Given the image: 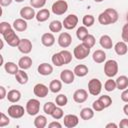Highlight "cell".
Here are the masks:
<instances>
[{
    "instance_id": "obj_1",
    "label": "cell",
    "mask_w": 128,
    "mask_h": 128,
    "mask_svg": "<svg viewBox=\"0 0 128 128\" xmlns=\"http://www.w3.org/2000/svg\"><path fill=\"white\" fill-rule=\"evenodd\" d=\"M4 40L7 42V44L11 47H18L19 42H20V38L18 37V35L15 33L14 28H11L9 30H7L5 33L2 34Z\"/></svg>"
},
{
    "instance_id": "obj_2",
    "label": "cell",
    "mask_w": 128,
    "mask_h": 128,
    "mask_svg": "<svg viewBox=\"0 0 128 128\" xmlns=\"http://www.w3.org/2000/svg\"><path fill=\"white\" fill-rule=\"evenodd\" d=\"M90 51H91V48L82 42L81 44H78L74 48L73 55L77 60H83L90 54Z\"/></svg>"
},
{
    "instance_id": "obj_3",
    "label": "cell",
    "mask_w": 128,
    "mask_h": 128,
    "mask_svg": "<svg viewBox=\"0 0 128 128\" xmlns=\"http://www.w3.org/2000/svg\"><path fill=\"white\" fill-rule=\"evenodd\" d=\"M104 73L107 77L112 78L118 73V63L114 59L107 60L104 64Z\"/></svg>"
},
{
    "instance_id": "obj_4",
    "label": "cell",
    "mask_w": 128,
    "mask_h": 128,
    "mask_svg": "<svg viewBox=\"0 0 128 128\" xmlns=\"http://www.w3.org/2000/svg\"><path fill=\"white\" fill-rule=\"evenodd\" d=\"M51 10L55 15H63L68 10V3L65 0H57L52 4Z\"/></svg>"
},
{
    "instance_id": "obj_5",
    "label": "cell",
    "mask_w": 128,
    "mask_h": 128,
    "mask_svg": "<svg viewBox=\"0 0 128 128\" xmlns=\"http://www.w3.org/2000/svg\"><path fill=\"white\" fill-rule=\"evenodd\" d=\"M101 90H102V83L99 79L93 78L88 82V91L91 95L97 96L101 93Z\"/></svg>"
},
{
    "instance_id": "obj_6",
    "label": "cell",
    "mask_w": 128,
    "mask_h": 128,
    "mask_svg": "<svg viewBox=\"0 0 128 128\" xmlns=\"http://www.w3.org/2000/svg\"><path fill=\"white\" fill-rule=\"evenodd\" d=\"M8 115L11 117V118H14V119H18V118H21L24 113L26 112V109L24 110V107L21 106V105H17V104H13L11 106L8 107Z\"/></svg>"
},
{
    "instance_id": "obj_7",
    "label": "cell",
    "mask_w": 128,
    "mask_h": 128,
    "mask_svg": "<svg viewBox=\"0 0 128 128\" xmlns=\"http://www.w3.org/2000/svg\"><path fill=\"white\" fill-rule=\"evenodd\" d=\"M40 110V102L37 99H30L26 103V112L30 116H34L38 114Z\"/></svg>"
},
{
    "instance_id": "obj_8",
    "label": "cell",
    "mask_w": 128,
    "mask_h": 128,
    "mask_svg": "<svg viewBox=\"0 0 128 128\" xmlns=\"http://www.w3.org/2000/svg\"><path fill=\"white\" fill-rule=\"evenodd\" d=\"M62 23H63V27L65 29H67V30L74 29L76 27V25L78 24V17L75 14H70L63 20Z\"/></svg>"
},
{
    "instance_id": "obj_9",
    "label": "cell",
    "mask_w": 128,
    "mask_h": 128,
    "mask_svg": "<svg viewBox=\"0 0 128 128\" xmlns=\"http://www.w3.org/2000/svg\"><path fill=\"white\" fill-rule=\"evenodd\" d=\"M63 123H64V126L65 127H67V128H73V127H76L78 125L79 118L75 114H67L63 118Z\"/></svg>"
},
{
    "instance_id": "obj_10",
    "label": "cell",
    "mask_w": 128,
    "mask_h": 128,
    "mask_svg": "<svg viewBox=\"0 0 128 128\" xmlns=\"http://www.w3.org/2000/svg\"><path fill=\"white\" fill-rule=\"evenodd\" d=\"M72 43V37L68 32H62L60 33L58 37V44L62 48H67Z\"/></svg>"
},
{
    "instance_id": "obj_11",
    "label": "cell",
    "mask_w": 128,
    "mask_h": 128,
    "mask_svg": "<svg viewBox=\"0 0 128 128\" xmlns=\"http://www.w3.org/2000/svg\"><path fill=\"white\" fill-rule=\"evenodd\" d=\"M48 91H49V88L43 83H38L33 88V92H34L35 96H37L39 98L46 97L48 95Z\"/></svg>"
},
{
    "instance_id": "obj_12",
    "label": "cell",
    "mask_w": 128,
    "mask_h": 128,
    "mask_svg": "<svg viewBox=\"0 0 128 128\" xmlns=\"http://www.w3.org/2000/svg\"><path fill=\"white\" fill-rule=\"evenodd\" d=\"M18 50L23 53V54H28L32 51V42L27 39V38H23L20 40L19 45H18Z\"/></svg>"
},
{
    "instance_id": "obj_13",
    "label": "cell",
    "mask_w": 128,
    "mask_h": 128,
    "mask_svg": "<svg viewBox=\"0 0 128 128\" xmlns=\"http://www.w3.org/2000/svg\"><path fill=\"white\" fill-rule=\"evenodd\" d=\"M74 78H75V74H74V71H72V70L64 69L60 73V79L65 84H71V83H73Z\"/></svg>"
},
{
    "instance_id": "obj_14",
    "label": "cell",
    "mask_w": 128,
    "mask_h": 128,
    "mask_svg": "<svg viewBox=\"0 0 128 128\" xmlns=\"http://www.w3.org/2000/svg\"><path fill=\"white\" fill-rule=\"evenodd\" d=\"M20 16L25 20H32L33 18L36 17V13L33 7L25 6L20 10Z\"/></svg>"
},
{
    "instance_id": "obj_15",
    "label": "cell",
    "mask_w": 128,
    "mask_h": 128,
    "mask_svg": "<svg viewBox=\"0 0 128 128\" xmlns=\"http://www.w3.org/2000/svg\"><path fill=\"white\" fill-rule=\"evenodd\" d=\"M88 98V92L85 89H78L73 94V100L76 103H83Z\"/></svg>"
},
{
    "instance_id": "obj_16",
    "label": "cell",
    "mask_w": 128,
    "mask_h": 128,
    "mask_svg": "<svg viewBox=\"0 0 128 128\" xmlns=\"http://www.w3.org/2000/svg\"><path fill=\"white\" fill-rule=\"evenodd\" d=\"M27 27H28V24H27L26 20L23 18L15 19L13 22V28H14V30H16L18 32H24L27 29Z\"/></svg>"
},
{
    "instance_id": "obj_17",
    "label": "cell",
    "mask_w": 128,
    "mask_h": 128,
    "mask_svg": "<svg viewBox=\"0 0 128 128\" xmlns=\"http://www.w3.org/2000/svg\"><path fill=\"white\" fill-rule=\"evenodd\" d=\"M41 43L46 47H51L55 43V37L52 33L47 32L41 36Z\"/></svg>"
},
{
    "instance_id": "obj_18",
    "label": "cell",
    "mask_w": 128,
    "mask_h": 128,
    "mask_svg": "<svg viewBox=\"0 0 128 128\" xmlns=\"http://www.w3.org/2000/svg\"><path fill=\"white\" fill-rule=\"evenodd\" d=\"M38 70V73L40 75H43V76H48L50 75L52 72H53V67L51 64H48V63H42L38 66L37 68Z\"/></svg>"
},
{
    "instance_id": "obj_19",
    "label": "cell",
    "mask_w": 128,
    "mask_h": 128,
    "mask_svg": "<svg viewBox=\"0 0 128 128\" xmlns=\"http://www.w3.org/2000/svg\"><path fill=\"white\" fill-rule=\"evenodd\" d=\"M114 50H115L116 54H118L119 56H122V55H125L127 53L128 47L124 41H119L114 45Z\"/></svg>"
},
{
    "instance_id": "obj_20",
    "label": "cell",
    "mask_w": 128,
    "mask_h": 128,
    "mask_svg": "<svg viewBox=\"0 0 128 128\" xmlns=\"http://www.w3.org/2000/svg\"><path fill=\"white\" fill-rule=\"evenodd\" d=\"M50 17V11L46 8H43V9H40L37 13H36V20L38 22H45L46 20H48Z\"/></svg>"
},
{
    "instance_id": "obj_21",
    "label": "cell",
    "mask_w": 128,
    "mask_h": 128,
    "mask_svg": "<svg viewBox=\"0 0 128 128\" xmlns=\"http://www.w3.org/2000/svg\"><path fill=\"white\" fill-rule=\"evenodd\" d=\"M99 43H100L101 47L104 49H111L113 47L112 39L109 35H102L99 39Z\"/></svg>"
},
{
    "instance_id": "obj_22",
    "label": "cell",
    "mask_w": 128,
    "mask_h": 128,
    "mask_svg": "<svg viewBox=\"0 0 128 128\" xmlns=\"http://www.w3.org/2000/svg\"><path fill=\"white\" fill-rule=\"evenodd\" d=\"M32 65V59L29 57V56H23L19 59L18 61V66L20 69H23V70H27L31 67Z\"/></svg>"
},
{
    "instance_id": "obj_23",
    "label": "cell",
    "mask_w": 128,
    "mask_h": 128,
    "mask_svg": "<svg viewBox=\"0 0 128 128\" xmlns=\"http://www.w3.org/2000/svg\"><path fill=\"white\" fill-rule=\"evenodd\" d=\"M7 99L11 103H16L21 99V93L19 90L12 89L7 93Z\"/></svg>"
},
{
    "instance_id": "obj_24",
    "label": "cell",
    "mask_w": 128,
    "mask_h": 128,
    "mask_svg": "<svg viewBox=\"0 0 128 128\" xmlns=\"http://www.w3.org/2000/svg\"><path fill=\"white\" fill-rule=\"evenodd\" d=\"M92 58H93V61L96 63H103L106 60V53L103 50L98 49L93 52Z\"/></svg>"
},
{
    "instance_id": "obj_25",
    "label": "cell",
    "mask_w": 128,
    "mask_h": 128,
    "mask_svg": "<svg viewBox=\"0 0 128 128\" xmlns=\"http://www.w3.org/2000/svg\"><path fill=\"white\" fill-rule=\"evenodd\" d=\"M73 71H74V74L76 76H78V77H84L89 72L88 67L86 65H84V64H79V65L75 66V68H74Z\"/></svg>"
},
{
    "instance_id": "obj_26",
    "label": "cell",
    "mask_w": 128,
    "mask_h": 128,
    "mask_svg": "<svg viewBox=\"0 0 128 128\" xmlns=\"http://www.w3.org/2000/svg\"><path fill=\"white\" fill-rule=\"evenodd\" d=\"M15 79L19 84L24 85V84H26L28 82V75L23 69H21L15 74Z\"/></svg>"
},
{
    "instance_id": "obj_27",
    "label": "cell",
    "mask_w": 128,
    "mask_h": 128,
    "mask_svg": "<svg viewBox=\"0 0 128 128\" xmlns=\"http://www.w3.org/2000/svg\"><path fill=\"white\" fill-rule=\"evenodd\" d=\"M115 81H116L117 89H119V90H124L128 87V77L125 75L119 76Z\"/></svg>"
},
{
    "instance_id": "obj_28",
    "label": "cell",
    "mask_w": 128,
    "mask_h": 128,
    "mask_svg": "<svg viewBox=\"0 0 128 128\" xmlns=\"http://www.w3.org/2000/svg\"><path fill=\"white\" fill-rule=\"evenodd\" d=\"M19 66L17 64H15L14 62H6L4 64V69L8 74L11 75H15L18 71H19Z\"/></svg>"
},
{
    "instance_id": "obj_29",
    "label": "cell",
    "mask_w": 128,
    "mask_h": 128,
    "mask_svg": "<svg viewBox=\"0 0 128 128\" xmlns=\"http://www.w3.org/2000/svg\"><path fill=\"white\" fill-rule=\"evenodd\" d=\"M80 117L83 120H90L94 117V110L93 108H89V107H85L80 111Z\"/></svg>"
},
{
    "instance_id": "obj_30",
    "label": "cell",
    "mask_w": 128,
    "mask_h": 128,
    "mask_svg": "<svg viewBox=\"0 0 128 128\" xmlns=\"http://www.w3.org/2000/svg\"><path fill=\"white\" fill-rule=\"evenodd\" d=\"M62 89V82L60 80L54 79L50 82L49 84V90L53 93H58L60 90Z\"/></svg>"
},
{
    "instance_id": "obj_31",
    "label": "cell",
    "mask_w": 128,
    "mask_h": 128,
    "mask_svg": "<svg viewBox=\"0 0 128 128\" xmlns=\"http://www.w3.org/2000/svg\"><path fill=\"white\" fill-rule=\"evenodd\" d=\"M47 125V118L44 115H38L34 119V126L36 128H44Z\"/></svg>"
},
{
    "instance_id": "obj_32",
    "label": "cell",
    "mask_w": 128,
    "mask_h": 128,
    "mask_svg": "<svg viewBox=\"0 0 128 128\" xmlns=\"http://www.w3.org/2000/svg\"><path fill=\"white\" fill-rule=\"evenodd\" d=\"M63 28V23H61L59 20H53L50 24H49V29L51 32L53 33H58L62 30Z\"/></svg>"
},
{
    "instance_id": "obj_33",
    "label": "cell",
    "mask_w": 128,
    "mask_h": 128,
    "mask_svg": "<svg viewBox=\"0 0 128 128\" xmlns=\"http://www.w3.org/2000/svg\"><path fill=\"white\" fill-rule=\"evenodd\" d=\"M104 11L108 14V16H109V18H110V20H111V24L117 22L119 15H118V12H117L115 9H113V8H107V9L104 10Z\"/></svg>"
},
{
    "instance_id": "obj_34",
    "label": "cell",
    "mask_w": 128,
    "mask_h": 128,
    "mask_svg": "<svg viewBox=\"0 0 128 128\" xmlns=\"http://www.w3.org/2000/svg\"><path fill=\"white\" fill-rule=\"evenodd\" d=\"M59 53L61 55V58H62V61H63V64L64 65L65 64H69L72 61V54L68 50H62Z\"/></svg>"
},
{
    "instance_id": "obj_35",
    "label": "cell",
    "mask_w": 128,
    "mask_h": 128,
    "mask_svg": "<svg viewBox=\"0 0 128 128\" xmlns=\"http://www.w3.org/2000/svg\"><path fill=\"white\" fill-rule=\"evenodd\" d=\"M88 29L86 26H80L76 31V36L79 40H83L86 36H88Z\"/></svg>"
},
{
    "instance_id": "obj_36",
    "label": "cell",
    "mask_w": 128,
    "mask_h": 128,
    "mask_svg": "<svg viewBox=\"0 0 128 128\" xmlns=\"http://www.w3.org/2000/svg\"><path fill=\"white\" fill-rule=\"evenodd\" d=\"M98 21H99V23L102 24V25H109V24H111V20H110L108 14H107L105 11H103L102 13L99 14V16H98Z\"/></svg>"
},
{
    "instance_id": "obj_37",
    "label": "cell",
    "mask_w": 128,
    "mask_h": 128,
    "mask_svg": "<svg viewBox=\"0 0 128 128\" xmlns=\"http://www.w3.org/2000/svg\"><path fill=\"white\" fill-rule=\"evenodd\" d=\"M116 88H117L116 81H115V80H112L111 78L108 79V80L105 82V84H104V89H105L107 92H112V91H114Z\"/></svg>"
},
{
    "instance_id": "obj_38",
    "label": "cell",
    "mask_w": 128,
    "mask_h": 128,
    "mask_svg": "<svg viewBox=\"0 0 128 128\" xmlns=\"http://www.w3.org/2000/svg\"><path fill=\"white\" fill-rule=\"evenodd\" d=\"M67 102H68V98H67V96H66L65 94H59V95L56 96V98H55V103H56V105H58V106H60V107L65 106V105L67 104Z\"/></svg>"
},
{
    "instance_id": "obj_39",
    "label": "cell",
    "mask_w": 128,
    "mask_h": 128,
    "mask_svg": "<svg viewBox=\"0 0 128 128\" xmlns=\"http://www.w3.org/2000/svg\"><path fill=\"white\" fill-rule=\"evenodd\" d=\"M56 107H57V106H56V104H55V103H53V102L49 101V102H46V103L44 104V106H43V111L45 112V114L51 115V114L53 113V111H54V109H55Z\"/></svg>"
},
{
    "instance_id": "obj_40",
    "label": "cell",
    "mask_w": 128,
    "mask_h": 128,
    "mask_svg": "<svg viewBox=\"0 0 128 128\" xmlns=\"http://www.w3.org/2000/svg\"><path fill=\"white\" fill-rule=\"evenodd\" d=\"M94 22H95V18H94V16L91 15V14L85 15V16L83 17V19H82V23H83V25L86 26V27H91V26L94 24Z\"/></svg>"
},
{
    "instance_id": "obj_41",
    "label": "cell",
    "mask_w": 128,
    "mask_h": 128,
    "mask_svg": "<svg viewBox=\"0 0 128 128\" xmlns=\"http://www.w3.org/2000/svg\"><path fill=\"white\" fill-rule=\"evenodd\" d=\"M82 42H83L84 44H86L88 47L92 48V47L95 45V43H96V39H95V37H94L93 35L88 34V36H86V37L82 40Z\"/></svg>"
},
{
    "instance_id": "obj_42",
    "label": "cell",
    "mask_w": 128,
    "mask_h": 128,
    "mask_svg": "<svg viewBox=\"0 0 128 128\" xmlns=\"http://www.w3.org/2000/svg\"><path fill=\"white\" fill-rule=\"evenodd\" d=\"M51 60H52V63H53L55 66H57V67H60V66L64 65V64H63V61H62V58H61V55H60L59 52L53 54Z\"/></svg>"
},
{
    "instance_id": "obj_43",
    "label": "cell",
    "mask_w": 128,
    "mask_h": 128,
    "mask_svg": "<svg viewBox=\"0 0 128 128\" xmlns=\"http://www.w3.org/2000/svg\"><path fill=\"white\" fill-rule=\"evenodd\" d=\"M63 115H64V112H63V110H62V108H61L60 106L56 107V108L54 109L53 113L51 114V116H52L55 120H59V119L63 118Z\"/></svg>"
},
{
    "instance_id": "obj_44",
    "label": "cell",
    "mask_w": 128,
    "mask_h": 128,
    "mask_svg": "<svg viewBox=\"0 0 128 128\" xmlns=\"http://www.w3.org/2000/svg\"><path fill=\"white\" fill-rule=\"evenodd\" d=\"M99 100L101 101V103L104 105L105 108H108L112 104V99L108 95H102V96H100L99 97Z\"/></svg>"
},
{
    "instance_id": "obj_45",
    "label": "cell",
    "mask_w": 128,
    "mask_h": 128,
    "mask_svg": "<svg viewBox=\"0 0 128 128\" xmlns=\"http://www.w3.org/2000/svg\"><path fill=\"white\" fill-rule=\"evenodd\" d=\"M92 108H93V110L96 111V112H99V111H102V110L105 109L104 105L101 103V101H100L99 99L93 102V104H92Z\"/></svg>"
},
{
    "instance_id": "obj_46",
    "label": "cell",
    "mask_w": 128,
    "mask_h": 128,
    "mask_svg": "<svg viewBox=\"0 0 128 128\" xmlns=\"http://www.w3.org/2000/svg\"><path fill=\"white\" fill-rule=\"evenodd\" d=\"M30 4L33 8H42L46 4V0H30Z\"/></svg>"
},
{
    "instance_id": "obj_47",
    "label": "cell",
    "mask_w": 128,
    "mask_h": 128,
    "mask_svg": "<svg viewBox=\"0 0 128 128\" xmlns=\"http://www.w3.org/2000/svg\"><path fill=\"white\" fill-rule=\"evenodd\" d=\"M121 37H122V40H123L125 43H128V22H127V23L123 26V28H122Z\"/></svg>"
},
{
    "instance_id": "obj_48",
    "label": "cell",
    "mask_w": 128,
    "mask_h": 128,
    "mask_svg": "<svg viewBox=\"0 0 128 128\" xmlns=\"http://www.w3.org/2000/svg\"><path fill=\"white\" fill-rule=\"evenodd\" d=\"M10 123V119L8 116L5 115V113H1V118H0V127H4V126H7L9 125Z\"/></svg>"
},
{
    "instance_id": "obj_49",
    "label": "cell",
    "mask_w": 128,
    "mask_h": 128,
    "mask_svg": "<svg viewBox=\"0 0 128 128\" xmlns=\"http://www.w3.org/2000/svg\"><path fill=\"white\" fill-rule=\"evenodd\" d=\"M11 28H13V26H11L8 22H1L0 23V33L1 34L5 33L7 30H9Z\"/></svg>"
},
{
    "instance_id": "obj_50",
    "label": "cell",
    "mask_w": 128,
    "mask_h": 128,
    "mask_svg": "<svg viewBox=\"0 0 128 128\" xmlns=\"http://www.w3.org/2000/svg\"><path fill=\"white\" fill-rule=\"evenodd\" d=\"M121 100H122L123 102L128 103V88L124 89L123 92L121 93Z\"/></svg>"
},
{
    "instance_id": "obj_51",
    "label": "cell",
    "mask_w": 128,
    "mask_h": 128,
    "mask_svg": "<svg viewBox=\"0 0 128 128\" xmlns=\"http://www.w3.org/2000/svg\"><path fill=\"white\" fill-rule=\"evenodd\" d=\"M48 127L49 128H61L62 127V124L61 123H59L58 121H53V122H51V123H49L48 124Z\"/></svg>"
},
{
    "instance_id": "obj_52",
    "label": "cell",
    "mask_w": 128,
    "mask_h": 128,
    "mask_svg": "<svg viewBox=\"0 0 128 128\" xmlns=\"http://www.w3.org/2000/svg\"><path fill=\"white\" fill-rule=\"evenodd\" d=\"M5 97H7V94H6V89L4 86H0V99H4Z\"/></svg>"
},
{
    "instance_id": "obj_53",
    "label": "cell",
    "mask_w": 128,
    "mask_h": 128,
    "mask_svg": "<svg viewBox=\"0 0 128 128\" xmlns=\"http://www.w3.org/2000/svg\"><path fill=\"white\" fill-rule=\"evenodd\" d=\"M119 126L122 127V128H128V119L127 118H124L120 121L119 123Z\"/></svg>"
},
{
    "instance_id": "obj_54",
    "label": "cell",
    "mask_w": 128,
    "mask_h": 128,
    "mask_svg": "<svg viewBox=\"0 0 128 128\" xmlns=\"http://www.w3.org/2000/svg\"><path fill=\"white\" fill-rule=\"evenodd\" d=\"M12 1L13 0H0V5L3 7H6V6H9L12 3Z\"/></svg>"
},
{
    "instance_id": "obj_55",
    "label": "cell",
    "mask_w": 128,
    "mask_h": 128,
    "mask_svg": "<svg viewBox=\"0 0 128 128\" xmlns=\"http://www.w3.org/2000/svg\"><path fill=\"white\" fill-rule=\"evenodd\" d=\"M123 112L126 116H128V104H126L124 107H123Z\"/></svg>"
},
{
    "instance_id": "obj_56",
    "label": "cell",
    "mask_w": 128,
    "mask_h": 128,
    "mask_svg": "<svg viewBox=\"0 0 128 128\" xmlns=\"http://www.w3.org/2000/svg\"><path fill=\"white\" fill-rule=\"evenodd\" d=\"M110 127H113V128H117V125L115 123H108L106 125V128H110Z\"/></svg>"
},
{
    "instance_id": "obj_57",
    "label": "cell",
    "mask_w": 128,
    "mask_h": 128,
    "mask_svg": "<svg viewBox=\"0 0 128 128\" xmlns=\"http://www.w3.org/2000/svg\"><path fill=\"white\" fill-rule=\"evenodd\" d=\"M3 63H4V59H3V56L1 55V65H3Z\"/></svg>"
},
{
    "instance_id": "obj_58",
    "label": "cell",
    "mask_w": 128,
    "mask_h": 128,
    "mask_svg": "<svg viewBox=\"0 0 128 128\" xmlns=\"http://www.w3.org/2000/svg\"><path fill=\"white\" fill-rule=\"evenodd\" d=\"M3 46H4V43H3V40H1V48H0V49H2V48H3Z\"/></svg>"
},
{
    "instance_id": "obj_59",
    "label": "cell",
    "mask_w": 128,
    "mask_h": 128,
    "mask_svg": "<svg viewBox=\"0 0 128 128\" xmlns=\"http://www.w3.org/2000/svg\"><path fill=\"white\" fill-rule=\"evenodd\" d=\"M95 2H97V3H99V2H102V1H104V0H94Z\"/></svg>"
},
{
    "instance_id": "obj_60",
    "label": "cell",
    "mask_w": 128,
    "mask_h": 128,
    "mask_svg": "<svg viewBox=\"0 0 128 128\" xmlns=\"http://www.w3.org/2000/svg\"><path fill=\"white\" fill-rule=\"evenodd\" d=\"M14 1H16V2H18V3H20V2H23L24 0H14Z\"/></svg>"
},
{
    "instance_id": "obj_61",
    "label": "cell",
    "mask_w": 128,
    "mask_h": 128,
    "mask_svg": "<svg viewBox=\"0 0 128 128\" xmlns=\"http://www.w3.org/2000/svg\"><path fill=\"white\" fill-rule=\"evenodd\" d=\"M126 20H127V22H128V12H127V15H126Z\"/></svg>"
},
{
    "instance_id": "obj_62",
    "label": "cell",
    "mask_w": 128,
    "mask_h": 128,
    "mask_svg": "<svg viewBox=\"0 0 128 128\" xmlns=\"http://www.w3.org/2000/svg\"><path fill=\"white\" fill-rule=\"evenodd\" d=\"M79 1H84V0H79Z\"/></svg>"
}]
</instances>
